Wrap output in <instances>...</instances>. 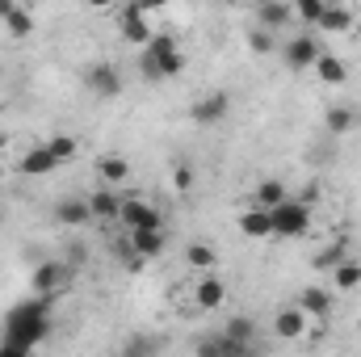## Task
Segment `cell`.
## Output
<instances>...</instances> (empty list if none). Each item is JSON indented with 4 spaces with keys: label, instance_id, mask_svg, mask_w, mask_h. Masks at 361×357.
I'll use <instances>...</instances> for the list:
<instances>
[{
    "label": "cell",
    "instance_id": "cell-17",
    "mask_svg": "<svg viewBox=\"0 0 361 357\" xmlns=\"http://www.w3.org/2000/svg\"><path fill=\"white\" fill-rule=\"evenodd\" d=\"M257 349V345H248V341H235V337H210V341H197V353L206 357H248Z\"/></svg>",
    "mask_w": 361,
    "mask_h": 357
},
{
    "label": "cell",
    "instance_id": "cell-29",
    "mask_svg": "<svg viewBox=\"0 0 361 357\" xmlns=\"http://www.w3.org/2000/svg\"><path fill=\"white\" fill-rule=\"evenodd\" d=\"M248 51H252V55H273V51H277L273 30H265V25H252V30H248Z\"/></svg>",
    "mask_w": 361,
    "mask_h": 357
},
{
    "label": "cell",
    "instance_id": "cell-13",
    "mask_svg": "<svg viewBox=\"0 0 361 357\" xmlns=\"http://www.w3.org/2000/svg\"><path fill=\"white\" fill-rule=\"evenodd\" d=\"M126 236H130V244H135V253H139L143 261H156V257H164V248H169L164 227H135V231H126Z\"/></svg>",
    "mask_w": 361,
    "mask_h": 357
},
{
    "label": "cell",
    "instance_id": "cell-25",
    "mask_svg": "<svg viewBox=\"0 0 361 357\" xmlns=\"http://www.w3.org/2000/svg\"><path fill=\"white\" fill-rule=\"evenodd\" d=\"M328 273H332V286H336V290H357L361 286V265L349 261V257H345L341 265H332Z\"/></svg>",
    "mask_w": 361,
    "mask_h": 357
},
{
    "label": "cell",
    "instance_id": "cell-27",
    "mask_svg": "<svg viewBox=\"0 0 361 357\" xmlns=\"http://www.w3.org/2000/svg\"><path fill=\"white\" fill-rule=\"evenodd\" d=\"M47 147H51V156H55V164L63 169V164H72L76 156H80V143L72 139V135H51L47 139Z\"/></svg>",
    "mask_w": 361,
    "mask_h": 357
},
{
    "label": "cell",
    "instance_id": "cell-3",
    "mask_svg": "<svg viewBox=\"0 0 361 357\" xmlns=\"http://www.w3.org/2000/svg\"><path fill=\"white\" fill-rule=\"evenodd\" d=\"M143 55H147V59H156V68H160V76H164V80H173V76L185 72V55H180V47H177V38H173V34H152V38H147V47H143Z\"/></svg>",
    "mask_w": 361,
    "mask_h": 357
},
{
    "label": "cell",
    "instance_id": "cell-30",
    "mask_svg": "<svg viewBox=\"0 0 361 357\" xmlns=\"http://www.w3.org/2000/svg\"><path fill=\"white\" fill-rule=\"evenodd\" d=\"M324 8H328V0H294V21L315 25V21L324 17Z\"/></svg>",
    "mask_w": 361,
    "mask_h": 357
},
{
    "label": "cell",
    "instance_id": "cell-12",
    "mask_svg": "<svg viewBox=\"0 0 361 357\" xmlns=\"http://www.w3.org/2000/svg\"><path fill=\"white\" fill-rule=\"evenodd\" d=\"M55 223H63V227H85V223H92L89 198H80V193L59 198V202H55Z\"/></svg>",
    "mask_w": 361,
    "mask_h": 357
},
{
    "label": "cell",
    "instance_id": "cell-10",
    "mask_svg": "<svg viewBox=\"0 0 361 357\" xmlns=\"http://www.w3.org/2000/svg\"><path fill=\"white\" fill-rule=\"evenodd\" d=\"M361 126V109L357 105H328V114H324V131L332 135V139H345V135H353Z\"/></svg>",
    "mask_w": 361,
    "mask_h": 357
},
{
    "label": "cell",
    "instance_id": "cell-21",
    "mask_svg": "<svg viewBox=\"0 0 361 357\" xmlns=\"http://www.w3.org/2000/svg\"><path fill=\"white\" fill-rule=\"evenodd\" d=\"M315 76H319L324 85H345V80H349V63H345L341 55H332V51H319V59H315Z\"/></svg>",
    "mask_w": 361,
    "mask_h": 357
},
{
    "label": "cell",
    "instance_id": "cell-15",
    "mask_svg": "<svg viewBox=\"0 0 361 357\" xmlns=\"http://www.w3.org/2000/svg\"><path fill=\"white\" fill-rule=\"evenodd\" d=\"M89 206H92V223H118V206H122L118 185H101V189H92Z\"/></svg>",
    "mask_w": 361,
    "mask_h": 357
},
{
    "label": "cell",
    "instance_id": "cell-6",
    "mask_svg": "<svg viewBox=\"0 0 361 357\" xmlns=\"http://www.w3.org/2000/svg\"><path fill=\"white\" fill-rule=\"evenodd\" d=\"M147 17H152V13H143V4H139V0H130V4L118 13V34H122V42H130V47H139V51H143V47H147V38L156 34Z\"/></svg>",
    "mask_w": 361,
    "mask_h": 357
},
{
    "label": "cell",
    "instance_id": "cell-39",
    "mask_svg": "<svg viewBox=\"0 0 361 357\" xmlns=\"http://www.w3.org/2000/svg\"><path fill=\"white\" fill-rule=\"evenodd\" d=\"M223 4H244V0H223Z\"/></svg>",
    "mask_w": 361,
    "mask_h": 357
},
{
    "label": "cell",
    "instance_id": "cell-33",
    "mask_svg": "<svg viewBox=\"0 0 361 357\" xmlns=\"http://www.w3.org/2000/svg\"><path fill=\"white\" fill-rule=\"evenodd\" d=\"M173 189H180V193H189V189H193V164H185V160H180L177 169H173Z\"/></svg>",
    "mask_w": 361,
    "mask_h": 357
},
{
    "label": "cell",
    "instance_id": "cell-22",
    "mask_svg": "<svg viewBox=\"0 0 361 357\" xmlns=\"http://www.w3.org/2000/svg\"><path fill=\"white\" fill-rule=\"evenodd\" d=\"M97 177H101V185H122V181L130 177V160L118 156V152H105L97 160Z\"/></svg>",
    "mask_w": 361,
    "mask_h": 357
},
{
    "label": "cell",
    "instance_id": "cell-2",
    "mask_svg": "<svg viewBox=\"0 0 361 357\" xmlns=\"http://www.w3.org/2000/svg\"><path fill=\"white\" fill-rule=\"evenodd\" d=\"M269 214H273V236H281V240H298V236H307V227H311V206H307L302 198L277 202Z\"/></svg>",
    "mask_w": 361,
    "mask_h": 357
},
{
    "label": "cell",
    "instance_id": "cell-34",
    "mask_svg": "<svg viewBox=\"0 0 361 357\" xmlns=\"http://www.w3.org/2000/svg\"><path fill=\"white\" fill-rule=\"evenodd\" d=\"M139 72H143V80H152V85H156V80H164V76H160V68H156V59H147V55H139Z\"/></svg>",
    "mask_w": 361,
    "mask_h": 357
},
{
    "label": "cell",
    "instance_id": "cell-31",
    "mask_svg": "<svg viewBox=\"0 0 361 357\" xmlns=\"http://www.w3.org/2000/svg\"><path fill=\"white\" fill-rule=\"evenodd\" d=\"M345 257H349V248H345V244L336 240V244H328V248H319V253L311 257V265H315V269H332V265H341Z\"/></svg>",
    "mask_w": 361,
    "mask_h": 357
},
{
    "label": "cell",
    "instance_id": "cell-19",
    "mask_svg": "<svg viewBox=\"0 0 361 357\" xmlns=\"http://www.w3.org/2000/svg\"><path fill=\"white\" fill-rule=\"evenodd\" d=\"M294 21V4H286V0H261V8H257V25H265V30H281V25H290Z\"/></svg>",
    "mask_w": 361,
    "mask_h": 357
},
{
    "label": "cell",
    "instance_id": "cell-38",
    "mask_svg": "<svg viewBox=\"0 0 361 357\" xmlns=\"http://www.w3.org/2000/svg\"><path fill=\"white\" fill-rule=\"evenodd\" d=\"M8 13H13V0H0V21H4Z\"/></svg>",
    "mask_w": 361,
    "mask_h": 357
},
{
    "label": "cell",
    "instance_id": "cell-18",
    "mask_svg": "<svg viewBox=\"0 0 361 357\" xmlns=\"http://www.w3.org/2000/svg\"><path fill=\"white\" fill-rule=\"evenodd\" d=\"M298 307L319 324V320L332 315V290H324V286H307V290H298Z\"/></svg>",
    "mask_w": 361,
    "mask_h": 357
},
{
    "label": "cell",
    "instance_id": "cell-32",
    "mask_svg": "<svg viewBox=\"0 0 361 357\" xmlns=\"http://www.w3.org/2000/svg\"><path fill=\"white\" fill-rule=\"evenodd\" d=\"M227 337H235V341H248V345H252V341H257V324H252L248 315H231V320H227Z\"/></svg>",
    "mask_w": 361,
    "mask_h": 357
},
{
    "label": "cell",
    "instance_id": "cell-4",
    "mask_svg": "<svg viewBox=\"0 0 361 357\" xmlns=\"http://www.w3.org/2000/svg\"><path fill=\"white\" fill-rule=\"evenodd\" d=\"M227 114H231V92L227 89H210L206 97H197L189 105V122L193 126H219V122H227Z\"/></svg>",
    "mask_w": 361,
    "mask_h": 357
},
{
    "label": "cell",
    "instance_id": "cell-20",
    "mask_svg": "<svg viewBox=\"0 0 361 357\" xmlns=\"http://www.w3.org/2000/svg\"><path fill=\"white\" fill-rule=\"evenodd\" d=\"M240 231H244L248 240H269L273 236V214L265 210V206L244 210V214H240Z\"/></svg>",
    "mask_w": 361,
    "mask_h": 357
},
{
    "label": "cell",
    "instance_id": "cell-36",
    "mask_svg": "<svg viewBox=\"0 0 361 357\" xmlns=\"http://www.w3.org/2000/svg\"><path fill=\"white\" fill-rule=\"evenodd\" d=\"M139 4H143V13H160V8H164L169 0H139Z\"/></svg>",
    "mask_w": 361,
    "mask_h": 357
},
{
    "label": "cell",
    "instance_id": "cell-23",
    "mask_svg": "<svg viewBox=\"0 0 361 357\" xmlns=\"http://www.w3.org/2000/svg\"><path fill=\"white\" fill-rule=\"evenodd\" d=\"M315 30H324V34H349L353 30V8H324V17L315 21Z\"/></svg>",
    "mask_w": 361,
    "mask_h": 357
},
{
    "label": "cell",
    "instance_id": "cell-35",
    "mask_svg": "<svg viewBox=\"0 0 361 357\" xmlns=\"http://www.w3.org/2000/svg\"><path fill=\"white\" fill-rule=\"evenodd\" d=\"M298 198H302V202H307V206H315V202H319V185H307V189H302V193H298Z\"/></svg>",
    "mask_w": 361,
    "mask_h": 357
},
{
    "label": "cell",
    "instance_id": "cell-28",
    "mask_svg": "<svg viewBox=\"0 0 361 357\" xmlns=\"http://www.w3.org/2000/svg\"><path fill=\"white\" fill-rule=\"evenodd\" d=\"M252 193H257V206H265V210H273L277 202H286V198H290V189H286L281 181H273V177H269V181H261Z\"/></svg>",
    "mask_w": 361,
    "mask_h": 357
},
{
    "label": "cell",
    "instance_id": "cell-24",
    "mask_svg": "<svg viewBox=\"0 0 361 357\" xmlns=\"http://www.w3.org/2000/svg\"><path fill=\"white\" fill-rule=\"evenodd\" d=\"M185 261H189L193 269H202V273H210V269H219V253H214V244L193 240V244L185 248Z\"/></svg>",
    "mask_w": 361,
    "mask_h": 357
},
{
    "label": "cell",
    "instance_id": "cell-9",
    "mask_svg": "<svg viewBox=\"0 0 361 357\" xmlns=\"http://www.w3.org/2000/svg\"><path fill=\"white\" fill-rule=\"evenodd\" d=\"M68 277H72V269L68 265H59V261H42V265L30 273V290L51 298V294H59V290L68 286Z\"/></svg>",
    "mask_w": 361,
    "mask_h": 357
},
{
    "label": "cell",
    "instance_id": "cell-37",
    "mask_svg": "<svg viewBox=\"0 0 361 357\" xmlns=\"http://www.w3.org/2000/svg\"><path fill=\"white\" fill-rule=\"evenodd\" d=\"M85 4H89V8H114L118 0H85Z\"/></svg>",
    "mask_w": 361,
    "mask_h": 357
},
{
    "label": "cell",
    "instance_id": "cell-8",
    "mask_svg": "<svg viewBox=\"0 0 361 357\" xmlns=\"http://www.w3.org/2000/svg\"><path fill=\"white\" fill-rule=\"evenodd\" d=\"M319 42H315V34H298V38H290L286 47H281V55H286V68H294V72H307V68H315V59H319Z\"/></svg>",
    "mask_w": 361,
    "mask_h": 357
},
{
    "label": "cell",
    "instance_id": "cell-7",
    "mask_svg": "<svg viewBox=\"0 0 361 357\" xmlns=\"http://www.w3.org/2000/svg\"><path fill=\"white\" fill-rule=\"evenodd\" d=\"M85 89H89L92 97H101V101H109V97H118V92H122V72H118L109 59L89 63V68H85Z\"/></svg>",
    "mask_w": 361,
    "mask_h": 357
},
{
    "label": "cell",
    "instance_id": "cell-40",
    "mask_svg": "<svg viewBox=\"0 0 361 357\" xmlns=\"http://www.w3.org/2000/svg\"><path fill=\"white\" fill-rule=\"evenodd\" d=\"M0 223H4V206H0Z\"/></svg>",
    "mask_w": 361,
    "mask_h": 357
},
{
    "label": "cell",
    "instance_id": "cell-5",
    "mask_svg": "<svg viewBox=\"0 0 361 357\" xmlns=\"http://www.w3.org/2000/svg\"><path fill=\"white\" fill-rule=\"evenodd\" d=\"M118 227H122V231H135V227H164V210L152 206L147 198H122V206H118Z\"/></svg>",
    "mask_w": 361,
    "mask_h": 357
},
{
    "label": "cell",
    "instance_id": "cell-1",
    "mask_svg": "<svg viewBox=\"0 0 361 357\" xmlns=\"http://www.w3.org/2000/svg\"><path fill=\"white\" fill-rule=\"evenodd\" d=\"M42 337H47V294H34L30 303L13 307V315H8V349L13 353L34 349Z\"/></svg>",
    "mask_w": 361,
    "mask_h": 357
},
{
    "label": "cell",
    "instance_id": "cell-14",
    "mask_svg": "<svg viewBox=\"0 0 361 357\" xmlns=\"http://www.w3.org/2000/svg\"><path fill=\"white\" fill-rule=\"evenodd\" d=\"M307 324H311V315L294 303V307H281L277 315H273V332L281 337V341H298L302 332H307Z\"/></svg>",
    "mask_w": 361,
    "mask_h": 357
},
{
    "label": "cell",
    "instance_id": "cell-11",
    "mask_svg": "<svg viewBox=\"0 0 361 357\" xmlns=\"http://www.w3.org/2000/svg\"><path fill=\"white\" fill-rule=\"evenodd\" d=\"M193 303L202 307V311H219L223 303H227V282L210 269V273H202V282L193 286Z\"/></svg>",
    "mask_w": 361,
    "mask_h": 357
},
{
    "label": "cell",
    "instance_id": "cell-26",
    "mask_svg": "<svg viewBox=\"0 0 361 357\" xmlns=\"http://www.w3.org/2000/svg\"><path fill=\"white\" fill-rule=\"evenodd\" d=\"M34 25H38V21H34V13H30V8H21V4H13V13L4 17V30H8L13 38H30V34H34Z\"/></svg>",
    "mask_w": 361,
    "mask_h": 357
},
{
    "label": "cell",
    "instance_id": "cell-16",
    "mask_svg": "<svg viewBox=\"0 0 361 357\" xmlns=\"http://www.w3.org/2000/svg\"><path fill=\"white\" fill-rule=\"evenodd\" d=\"M55 169H59V164H55V156H51L47 143L30 147V152L17 160V173H21V177H47V173H55Z\"/></svg>",
    "mask_w": 361,
    "mask_h": 357
}]
</instances>
